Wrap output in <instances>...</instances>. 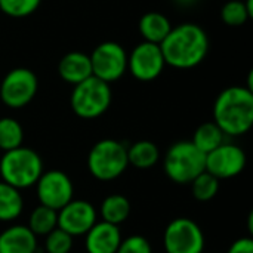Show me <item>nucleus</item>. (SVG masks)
<instances>
[{
  "label": "nucleus",
  "mask_w": 253,
  "mask_h": 253,
  "mask_svg": "<svg viewBox=\"0 0 253 253\" xmlns=\"http://www.w3.org/2000/svg\"><path fill=\"white\" fill-rule=\"evenodd\" d=\"M43 162L37 151L28 147H18L3 153L0 159V178L16 190L34 187L43 173Z\"/></svg>",
  "instance_id": "3"
},
{
  "label": "nucleus",
  "mask_w": 253,
  "mask_h": 253,
  "mask_svg": "<svg viewBox=\"0 0 253 253\" xmlns=\"http://www.w3.org/2000/svg\"><path fill=\"white\" fill-rule=\"evenodd\" d=\"M92 76L111 84L127 71V53L125 47L116 42H104L98 44L89 55Z\"/></svg>",
  "instance_id": "8"
},
{
  "label": "nucleus",
  "mask_w": 253,
  "mask_h": 253,
  "mask_svg": "<svg viewBox=\"0 0 253 253\" xmlns=\"http://www.w3.org/2000/svg\"><path fill=\"white\" fill-rule=\"evenodd\" d=\"M99 212L102 221L113 225H120L130 215V202L122 194H110L102 200Z\"/></svg>",
  "instance_id": "20"
},
{
  "label": "nucleus",
  "mask_w": 253,
  "mask_h": 253,
  "mask_svg": "<svg viewBox=\"0 0 253 253\" xmlns=\"http://www.w3.org/2000/svg\"><path fill=\"white\" fill-rule=\"evenodd\" d=\"M227 253H253L252 237H240L228 248Z\"/></svg>",
  "instance_id": "29"
},
{
  "label": "nucleus",
  "mask_w": 253,
  "mask_h": 253,
  "mask_svg": "<svg viewBox=\"0 0 253 253\" xmlns=\"http://www.w3.org/2000/svg\"><path fill=\"white\" fill-rule=\"evenodd\" d=\"M73 239L65 231L55 228L46 236L44 240V249L47 253H70L73 249Z\"/></svg>",
  "instance_id": "27"
},
{
  "label": "nucleus",
  "mask_w": 253,
  "mask_h": 253,
  "mask_svg": "<svg viewBox=\"0 0 253 253\" xmlns=\"http://www.w3.org/2000/svg\"><path fill=\"white\" fill-rule=\"evenodd\" d=\"M42 0H0V10L10 18H25L34 13Z\"/></svg>",
  "instance_id": "26"
},
{
  "label": "nucleus",
  "mask_w": 253,
  "mask_h": 253,
  "mask_svg": "<svg viewBox=\"0 0 253 253\" xmlns=\"http://www.w3.org/2000/svg\"><path fill=\"white\" fill-rule=\"evenodd\" d=\"M36 193L40 205L58 212L73 200L74 185L67 173L52 169L42 173L36 182Z\"/></svg>",
  "instance_id": "10"
},
{
  "label": "nucleus",
  "mask_w": 253,
  "mask_h": 253,
  "mask_svg": "<svg viewBox=\"0 0 253 253\" xmlns=\"http://www.w3.org/2000/svg\"><path fill=\"white\" fill-rule=\"evenodd\" d=\"M24 199L21 191L0 181V222H12L21 216Z\"/></svg>",
  "instance_id": "18"
},
{
  "label": "nucleus",
  "mask_w": 253,
  "mask_h": 253,
  "mask_svg": "<svg viewBox=\"0 0 253 253\" xmlns=\"http://www.w3.org/2000/svg\"><path fill=\"white\" fill-rule=\"evenodd\" d=\"M160 44L142 42L127 55V71L139 82H153L165 70Z\"/></svg>",
  "instance_id": "11"
},
{
  "label": "nucleus",
  "mask_w": 253,
  "mask_h": 253,
  "mask_svg": "<svg viewBox=\"0 0 253 253\" xmlns=\"http://www.w3.org/2000/svg\"><path fill=\"white\" fill-rule=\"evenodd\" d=\"M206 168V154H203L191 141H179L169 147L163 159L166 176L179 185L191 184Z\"/></svg>",
  "instance_id": "4"
},
{
  "label": "nucleus",
  "mask_w": 253,
  "mask_h": 253,
  "mask_svg": "<svg viewBox=\"0 0 253 253\" xmlns=\"http://www.w3.org/2000/svg\"><path fill=\"white\" fill-rule=\"evenodd\" d=\"M248 163L246 153L242 150V147L236 144L224 142L213 151L206 154V168L205 170L213 175L215 178L221 179H230L234 176H239Z\"/></svg>",
  "instance_id": "12"
},
{
  "label": "nucleus",
  "mask_w": 253,
  "mask_h": 253,
  "mask_svg": "<svg viewBox=\"0 0 253 253\" xmlns=\"http://www.w3.org/2000/svg\"><path fill=\"white\" fill-rule=\"evenodd\" d=\"M122 240L119 225L99 221L84 234V248L87 253H116Z\"/></svg>",
  "instance_id": "14"
},
{
  "label": "nucleus",
  "mask_w": 253,
  "mask_h": 253,
  "mask_svg": "<svg viewBox=\"0 0 253 253\" xmlns=\"http://www.w3.org/2000/svg\"><path fill=\"white\" fill-rule=\"evenodd\" d=\"M96 209L86 200H71L58 211V228L71 237L84 236L98 221Z\"/></svg>",
  "instance_id": "13"
},
{
  "label": "nucleus",
  "mask_w": 253,
  "mask_h": 253,
  "mask_svg": "<svg viewBox=\"0 0 253 253\" xmlns=\"http://www.w3.org/2000/svg\"><path fill=\"white\" fill-rule=\"evenodd\" d=\"M224 138H225L224 132L213 122H206L196 129L191 142L203 154H208L215 148H218L221 144H224Z\"/></svg>",
  "instance_id": "22"
},
{
  "label": "nucleus",
  "mask_w": 253,
  "mask_h": 253,
  "mask_svg": "<svg viewBox=\"0 0 253 253\" xmlns=\"http://www.w3.org/2000/svg\"><path fill=\"white\" fill-rule=\"evenodd\" d=\"M213 123L225 136L246 135L253 126V92L246 86L224 89L213 104Z\"/></svg>",
  "instance_id": "2"
},
{
  "label": "nucleus",
  "mask_w": 253,
  "mask_h": 253,
  "mask_svg": "<svg viewBox=\"0 0 253 253\" xmlns=\"http://www.w3.org/2000/svg\"><path fill=\"white\" fill-rule=\"evenodd\" d=\"M116 253H153V248L147 237L133 234L122 240Z\"/></svg>",
  "instance_id": "28"
},
{
  "label": "nucleus",
  "mask_w": 253,
  "mask_h": 253,
  "mask_svg": "<svg viewBox=\"0 0 253 253\" xmlns=\"http://www.w3.org/2000/svg\"><path fill=\"white\" fill-rule=\"evenodd\" d=\"M113 93L108 83L90 76L73 87L70 105L74 114L84 120L101 117L111 105Z\"/></svg>",
  "instance_id": "6"
},
{
  "label": "nucleus",
  "mask_w": 253,
  "mask_h": 253,
  "mask_svg": "<svg viewBox=\"0 0 253 253\" xmlns=\"http://www.w3.org/2000/svg\"><path fill=\"white\" fill-rule=\"evenodd\" d=\"M181 4H191V3H194L196 0H178Z\"/></svg>",
  "instance_id": "30"
},
{
  "label": "nucleus",
  "mask_w": 253,
  "mask_h": 253,
  "mask_svg": "<svg viewBox=\"0 0 253 253\" xmlns=\"http://www.w3.org/2000/svg\"><path fill=\"white\" fill-rule=\"evenodd\" d=\"M37 89V76L28 68L18 67L3 77L0 84V99L9 108H24L34 99Z\"/></svg>",
  "instance_id": "9"
},
{
  "label": "nucleus",
  "mask_w": 253,
  "mask_h": 253,
  "mask_svg": "<svg viewBox=\"0 0 253 253\" xmlns=\"http://www.w3.org/2000/svg\"><path fill=\"white\" fill-rule=\"evenodd\" d=\"M37 237L27 225H12L0 233V253H36Z\"/></svg>",
  "instance_id": "15"
},
{
  "label": "nucleus",
  "mask_w": 253,
  "mask_h": 253,
  "mask_svg": "<svg viewBox=\"0 0 253 253\" xmlns=\"http://www.w3.org/2000/svg\"><path fill=\"white\" fill-rule=\"evenodd\" d=\"M190 185H191L193 197L199 202H209L219 191V179L206 170L200 173Z\"/></svg>",
  "instance_id": "25"
},
{
  "label": "nucleus",
  "mask_w": 253,
  "mask_h": 253,
  "mask_svg": "<svg viewBox=\"0 0 253 253\" xmlns=\"http://www.w3.org/2000/svg\"><path fill=\"white\" fill-rule=\"evenodd\" d=\"M205 243L203 230L190 218H175L168 224L163 233L166 253H203Z\"/></svg>",
  "instance_id": "7"
},
{
  "label": "nucleus",
  "mask_w": 253,
  "mask_h": 253,
  "mask_svg": "<svg viewBox=\"0 0 253 253\" xmlns=\"http://www.w3.org/2000/svg\"><path fill=\"white\" fill-rule=\"evenodd\" d=\"M127 166V148L116 139L98 141L87 154L90 175L102 182L117 179L126 172Z\"/></svg>",
  "instance_id": "5"
},
{
  "label": "nucleus",
  "mask_w": 253,
  "mask_h": 253,
  "mask_svg": "<svg viewBox=\"0 0 253 253\" xmlns=\"http://www.w3.org/2000/svg\"><path fill=\"white\" fill-rule=\"evenodd\" d=\"M166 65L178 70H190L205 61L209 52V37L206 31L194 24L184 22L172 27L166 39L160 43Z\"/></svg>",
  "instance_id": "1"
},
{
  "label": "nucleus",
  "mask_w": 253,
  "mask_h": 253,
  "mask_svg": "<svg viewBox=\"0 0 253 253\" xmlns=\"http://www.w3.org/2000/svg\"><path fill=\"white\" fill-rule=\"evenodd\" d=\"M27 227L36 237H46L50 231L58 228V212L43 205H39L33 209Z\"/></svg>",
  "instance_id": "21"
},
{
  "label": "nucleus",
  "mask_w": 253,
  "mask_h": 253,
  "mask_svg": "<svg viewBox=\"0 0 253 253\" xmlns=\"http://www.w3.org/2000/svg\"><path fill=\"white\" fill-rule=\"evenodd\" d=\"M172 30V24L169 18L160 12H147L139 19V33L144 42L160 44L169 31Z\"/></svg>",
  "instance_id": "17"
},
{
  "label": "nucleus",
  "mask_w": 253,
  "mask_h": 253,
  "mask_svg": "<svg viewBox=\"0 0 253 253\" xmlns=\"http://www.w3.org/2000/svg\"><path fill=\"white\" fill-rule=\"evenodd\" d=\"M24 129L21 123L12 117L0 119V150L3 153L15 150L22 145Z\"/></svg>",
  "instance_id": "24"
},
{
  "label": "nucleus",
  "mask_w": 253,
  "mask_h": 253,
  "mask_svg": "<svg viewBox=\"0 0 253 253\" xmlns=\"http://www.w3.org/2000/svg\"><path fill=\"white\" fill-rule=\"evenodd\" d=\"M253 0H231L221 9V18L225 25L240 27L245 25L253 16Z\"/></svg>",
  "instance_id": "23"
},
{
  "label": "nucleus",
  "mask_w": 253,
  "mask_h": 253,
  "mask_svg": "<svg viewBox=\"0 0 253 253\" xmlns=\"http://www.w3.org/2000/svg\"><path fill=\"white\" fill-rule=\"evenodd\" d=\"M160 159L159 147L151 141H138L127 148V162L136 169H151Z\"/></svg>",
  "instance_id": "19"
},
{
  "label": "nucleus",
  "mask_w": 253,
  "mask_h": 253,
  "mask_svg": "<svg viewBox=\"0 0 253 253\" xmlns=\"http://www.w3.org/2000/svg\"><path fill=\"white\" fill-rule=\"evenodd\" d=\"M203 253H205V252H203Z\"/></svg>",
  "instance_id": "31"
},
{
  "label": "nucleus",
  "mask_w": 253,
  "mask_h": 253,
  "mask_svg": "<svg viewBox=\"0 0 253 253\" xmlns=\"http://www.w3.org/2000/svg\"><path fill=\"white\" fill-rule=\"evenodd\" d=\"M59 77L68 84H79L92 76V67L89 55L83 52H70L64 55L58 64Z\"/></svg>",
  "instance_id": "16"
}]
</instances>
